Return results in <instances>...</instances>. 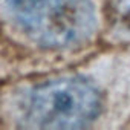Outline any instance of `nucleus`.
<instances>
[{
  "label": "nucleus",
  "instance_id": "7ed1b4c3",
  "mask_svg": "<svg viewBox=\"0 0 130 130\" xmlns=\"http://www.w3.org/2000/svg\"><path fill=\"white\" fill-rule=\"evenodd\" d=\"M115 15L116 25L122 29V32L130 35V0H116Z\"/></svg>",
  "mask_w": 130,
  "mask_h": 130
},
{
  "label": "nucleus",
  "instance_id": "f257e3e1",
  "mask_svg": "<svg viewBox=\"0 0 130 130\" xmlns=\"http://www.w3.org/2000/svg\"><path fill=\"white\" fill-rule=\"evenodd\" d=\"M12 23L34 43L69 49L87 41L96 26L90 0H2Z\"/></svg>",
  "mask_w": 130,
  "mask_h": 130
},
{
  "label": "nucleus",
  "instance_id": "f03ea898",
  "mask_svg": "<svg viewBox=\"0 0 130 130\" xmlns=\"http://www.w3.org/2000/svg\"><path fill=\"white\" fill-rule=\"evenodd\" d=\"M98 87L81 77H66L34 87L22 103V121L34 128H83L101 113Z\"/></svg>",
  "mask_w": 130,
  "mask_h": 130
}]
</instances>
